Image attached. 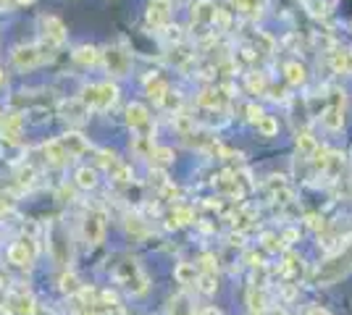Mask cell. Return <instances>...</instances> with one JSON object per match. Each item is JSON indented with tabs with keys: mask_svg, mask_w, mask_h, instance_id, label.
I'll return each mask as SVG.
<instances>
[{
	"mask_svg": "<svg viewBox=\"0 0 352 315\" xmlns=\"http://www.w3.org/2000/svg\"><path fill=\"white\" fill-rule=\"evenodd\" d=\"M118 281L126 286L132 294H145L147 292V276L142 273V268L134 263V260H124L116 268Z\"/></svg>",
	"mask_w": 352,
	"mask_h": 315,
	"instance_id": "6",
	"label": "cell"
},
{
	"mask_svg": "<svg viewBox=\"0 0 352 315\" xmlns=\"http://www.w3.org/2000/svg\"><path fill=\"white\" fill-rule=\"evenodd\" d=\"M168 92L171 90H168V82H166V79H161V76H155V74L147 79V95H150L158 105L166 100V95H168Z\"/></svg>",
	"mask_w": 352,
	"mask_h": 315,
	"instance_id": "20",
	"label": "cell"
},
{
	"mask_svg": "<svg viewBox=\"0 0 352 315\" xmlns=\"http://www.w3.org/2000/svg\"><path fill=\"white\" fill-rule=\"evenodd\" d=\"M126 124L137 135H150V110L142 103L126 105Z\"/></svg>",
	"mask_w": 352,
	"mask_h": 315,
	"instance_id": "10",
	"label": "cell"
},
{
	"mask_svg": "<svg viewBox=\"0 0 352 315\" xmlns=\"http://www.w3.org/2000/svg\"><path fill=\"white\" fill-rule=\"evenodd\" d=\"M0 121H3V113H0Z\"/></svg>",
	"mask_w": 352,
	"mask_h": 315,
	"instance_id": "42",
	"label": "cell"
},
{
	"mask_svg": "<svg viewBox=\"0 0 352 315\" xmlns=\"http://www.w3.org/2000/svg\"><path fill=\"white\" fill-rule=\"evenodd\" d=\"M11 310L19 315H34L37 313V305H34V300H32L30 292H16V294H11Z\"/></svg>",
	"mask_w": 352,
	"mask_h": 315,
	"instance_id": "18",
	"label": "cell"
},
{
	"mask_svg": "<svg viewBox=\"0 0 352 315\" xmlns=\"http://www.w3.org/2000/svg\"><path fill=\"white\" fill-rule=\"evenodd\" d=\"M79 103L85 105L87 110H108V108H113L118 100V87L113 82H98V84H87V87H82L79 92V97H76Z\"/></svg>",
	"mask_w": 352,
	"mask_h": 315,
	"instance_id": "2",
	"label": "cell"
},
{
	"mask_svg": "<svg viewBox=\"0 0 352 315\" xmlns=\"http://www.w3.org/2000/svg\"><path fill=\"white\" fill-rule=\"evenodd\" d=\"M47 247H50V255H53V260H56L58 266H69V263H72L69 234H66V229L60 224H53V229H50V242H47Z\"/></svg>",
	"mask_w": 352,
	"mask_h": 315,
	"instance_id": "8",
	"label": "cell"
},
{
	"mask_svg": "<svg viewBox=\"0 0 352 315\" xmlns=\"http://www.w3.org/2000/svg\"><path fill=\"white\" fill-rule=\"evenodd\" d=\"M331 69L339 71V74H352V50L331 53Z\"/></svg>",
	"mask_w": 352,
	"mask_h": 315,
	"instance_id": "22",
	"label": "cell"
},
{
	"mask_svg": "<svg viewBox=\"0 0 352 315\" xmlns=\"http://www.w3.org/2000/svg\"><path fill=\"white\" fill-rule=\"evenodd\" d=\"M53 50L45 47L43 43L40 45H16L11 50V63H14L19 71H32L37 66H43L45 60H50Z\"/></svg>",
	"mask_w": 352,
	"mask_h": 315,
	"instance_id": "3",
	"label": "cell"
},
{
	"mask_svg": "<svg viewBox=\"0 0 352 315\" xmlns=\"http://www.w3.org/2000/svg\"><path fill=\"white\" fill-rule=\"evenodd\" d=\"M126 229H129V234H137V237H142V234H145L147 229H145V224H142V218H137V215H129V221H126Z\"/></svg>",
	"mask_w": 352,
	"mask_h": 315,
	"instance_id": "35",
	"label": "cell"
},
{
	"mask_svg": "<svg viewBox=\"0 0 352 315\" xmlns=\"http://www.w3.org/2000/svg\"><path fill=\"white\" fill-rule=\"evenodd\" d=\"M197 105L208 108V110H219L221 105H223V95L219 90H203L197 95Z\"/></svg>",
	"mask_w": 352,
	"mask_h": 315,
	"instance_id": "24",
	"label": "cell"
},
{
	"mask_svg": "<svg viewBox=\"0 0 352 315\" xmlns=\"http://www.w3.org/2000/svg\"><path fill=\"white\" fill-rule=\"evenodd\" d=\"M60 145L66 148V152L72 155V158H79V155H85L89 150L87 139L79 135V132H66V135L60 137Z\"/></svg>",
	"mask_w": 352,
	"mask_h": 315,
	"instance_id": "15",
	"label": "cell"
},
{
	"mask_svg": "<svg viewBox=\"0 0 352 315\" xmlns=\"http://www.w3.org/2000/svg\"><path fill=\"white\" fill-rule=\"evenodd\" d=\"M150 163H153V165L174 163V150H168V148H155V150H153V155H150Z\"/></svg>",
	"mask_w": 352,
	"mask_h": 315,
	"instance_id": "30",
	"label": "cell"
},
{
	"mask_svg": "<svg viewBox=\"0 0 352 315\" xmlns=\"http://www.w3.org/2000/svg\"><path fill=\"white\" fill-rule=\"evenodd\" d=\"M40 30H43V45L50 47V50L60 47L69 37V30H66V24L60 21L58 16H43L40 19Z\"/></svg>",
	"mask_w": 352,
	"mask_h": 315,
	"instance_id": "7",
	"label": "cell"
},
{
	"mask_svg": "<svg viewBox=\"0 0 352 315\" xmlns=\"http://www.w3.org/2000/svg\"><path fill=\"white\" fill-rule=\"evenodd\" d=\"M8 82V74H6V69H0V87Z\"/></svg>",
	"mask_w": 352,
	"mask_h": 315,
	"instance_id": "40",
	"label": "cell"
},
{
	"mask_svg": "<svg viewBox=\"0 0 352 315\" xmlns=\"http://www.w3.org/2000/svg\"><path fill=\"white\" fill-rule=\"evenodd\" d=\"M248 87L252 92H258V95H263L265 92V76L263 74H248Z\"/></svg>",
	"mask_w": 352,
	"mask_h": 315,
	"instance_id": "34",
	"label": "cell"
},
{
	"mask_svg": "<svg viewBox=\"0 0 352 315\" xmlns=\"http://www.w3.org/2000/svg\"><path fill=\"white\" fill-rule=\"evenodd\" d=\"M263 247L271 250V253H276V250H281V240L276 234H263Z\"/></svg>",
	"mask_w": 352,
	"mask_h": 315,
	"instance_id": "37",
	"label": "cell"
},
{
	"mask_svg": "<svg viewBox=\"0 0 352 315\" xmlns=\"http://www.w3.org/2000/svg\"><path fill=\"white\" fill-rule=\"evenodd\" d=\"M168 218H171V224L168 226H184V224H192V221H195V213H192L190 208H184V205H176Z\"/></svg>",
	"mask_w": 352,
	"mask_h": 315,
	"instance_id": "27",
	"label": "cell"
},
{
	"mask_svg": "<svg viewBox=\"0 0 352 315\" xmlns=\"http://www.w3.org/2000/svg\"><path fill=\"white\" fill-rule=\"evenodd\" d=\"M232 5L245 16H258L263 11V0H232Z\"/></svg>",
	"mask_w": 352,
	"mask_h": 315,
	"instance_id": "26",
	"label": "cell"
},
{
	"mask_svg": "<svg viewBox=\"0 0 352 315\" xmlns=\"http://www.w3.org/2000/svg\"><path fill=\"white\" fill-rule=\"evenodd\" d=\"M0 129H3V142L6 145H19L21 142V129H24V116L19 110H11L6 113L3 121H0Z\"/></svg>",
	"mask_w": 352,
	"mask_h": 315,
	"instance_id": "9",
	"label": "cell"
},
{
	"mask_svg": "<svg viewBox=\"0 0 352 315\" xmlns=\"http://www.w3.org/2000/svg\"><path fill=\"white\" fill-rule=\"evenodd\" d=\"M58 289L63 292V294H76V292H79L82 286H79V279H76L74 273H63V276H60Z\"/></svg>",
	"mask_w": 352,
	"mask_h": 315,
	"instance_id": "31",
	"label": "cell"
},
{
	"mask_svg": "<svg viewBox=\"0 0 352 315\" xmlns=\"http://www.w3.org/2000/svg\"><path fill=\"white\" fill-rule=\"evenodd\" d=\"M305 8L313 16H323L326 14V0H305Z\"/></svg>",
	"mask_w": 352,
	"mask_h": 315,
	"instance_id": "36",
	"label": "cell"
},
{
	"mask_svg": "<svg viewBox=\"0 0 352 315\" xmlns=\"http://www.w3.org/2000/svg\"><path fill=\"white\" fill-rule=\"evenodd\" d=\"M100 60L105 63V69H108L111 76H126L129 69H132V53L118 45H111V47H105V50H100Z\"/></svg>",
	"mask_w": 352,
	"mask_h": 315,
	"instance_id": "5",
	"label": "cell"
},
{
	"mask_svg": "<svg viewBox=\"0 0 352 315\" xmlns=\"http://www.w3.org/2000/svg\"><path fill=\"white\" fill-rule=\"evenodd\" d=\"M74 60L79 63V66H85V69H89V66H98L100 63V47L95 45H79L74 47Z\"/></svg>",
	"mask_w": 352,
	"mask_h": 315,
	"instance_id": "17",
	"label": "cell"
},
{
	"mask_svg": "<svg viewBox=\"0 0 352 315\" xmlns=\"http://www.w3.org/2000/svg\"><path fill=\"white\" fill-rule=\"evenodd\" d=\"M14 3H19V5H30V3H34V0H14Z\"/></svg>",
	"mask_w": 352,
	"mask_h": 315,
	"instance_id": "41",
	"label": "cell"
},
{
	"mask_svg": "<svg viewBox=\"0 0 352 315\" xmlns=\"http://www.w3.org/2000/svg\"><path fill=\"white\" fill-rule=\"evenodd\" d=\"M105 226H108V215L100 208H89L85 213V221H82V237L89 247H98L105 237Z\"/></svg>",
	"mask_w": 352,
	"mask_h": 315,
	"instance_id": "4",
	"label": "cell"
},
{
	"mask_svg": "<svg viewBox=\"0 0 352 315\" xmlns=\"http://www.w3.org/2000/svg\"><path fill=\"white\" fill-rule=\"evenodd\" d=\"M174 276H176V281H179V284H195L200 273H197V268H195L192 263H179L176 270H174Z\"/></svg>",
	"mask_w": 352,
	"mask_h": 315,
	"instance_id": "25",
	"label": "cell"
},
{
	"mask_svg": "<svg viewBox=\"0 0 352 315\" xmlns=\"http://www.w3.org/2000/svg\"><path fill=\"white\" fill-rule=\"evenodd\" d=\"M171 16V0H150L147 3V27L163 30Z\"/></svg>",
	"mask_w": 352,
	"mask_h": 315,
	"instance_id": "12",
	"label": "cell"
},
{
	"mask_svg": "<svg viewBox=\"0 0 352 315\" xmlns=\"http://www.w3.org/2000/svg\"><path fill=\"white\" fill-rule=\"evenodd\" d=\"M350 270H352V237L344 242V247H339L334 255H329L318 266V270H316V284L321 286L334 284L342 276H347Z\"/></svg>",
	"mask_w": 352,
	"mask_h": 315,
	"instance_id": "1",
	"label": "cell"
},
{
	"mask_svg": "<svg viewBox=\"0 0 352 315\" xmlns=\"http://www.w3.org/2000/svg\"><path fill=\"white\" fill-rule=\"evenodd\" d=\"M74 181H76L79 189H95V187H98V171L89 168V165H82V168L76 171Z\"/></svg>",
	"mask_w": 352,
	"mask_h": 315,
	"instance_id": "21",
	"label": "cell"
},
{
	"mask_svg": "<svg viewBox=\"0 0 352 315\" xmlns=\"http://www.w3.org/2000/svg\"><path fill=\"white\" fill-rule=\"evenodd\" d=\"M43 155H45V161H47L50 165H56V168H60V165H66L69 161H72V155H69L66 148L60 145V139H50V142H45Z\"/></svg>",
	"mask_w": 352,
	"mask_h": 315,
	"instance_id": "14",
	"label": "cell"
},
{
	"mask_svg": "<svg viewBox=\"0 0 352 315\" xmlns=\"http://www.w3.org/2000/svg\"><path fill=\"white\" fill-rule=\"evenodd\" d=\"M216 14H219V5L213 0H197L192 5V24L210 27V24H216Z\"/></svg>",
	"mask_w": 352,
	"mask_h": 315,
	"instance_id": "13",
	"label": "cell"
},
{
	"mask_svg": "<svg viewBox=\"0 0 352 315\" xmlns=\"http://www.w3.org/2000/svg\"><path fill=\"white\" fill-rule=\"evenodd\" d=\"M8 263L16 268H30L34 263V244L30 240H19L8 247Z\"/></svg>",
	"mask_w": 352,
	"mask_h": 315,
	"instance_id": "11",
	"label": "cell"
},
{
	"mask_svg": "<svg viewBox=\"0 0 352 315\" xmlns=\"http://www.w3.org/2000/svg\"><path fill=\"white\" fill-rule=\"evenodd\" d=\"M263 116H265V113H263V108H261V105H255V103L248 105V119L252 121V124H258Z\"/></svg>",
	"mask_w": 352,
	"mask_h": 315,
	"instance_id": "38",
	"label": "cell"
},
{
	"mask_svg": "<svg viewBox=\"0 0 352 315\" xmlns=\"http://www.w3.org/2000/svg\"><path fill=\"white\" fill-rule=\"evenodd\" d=\"M174 126H176V132H179L182 137H187L190 132H195V124H192V119H190V116H184V113H176Z\"/></svg>",
	"mask_w": 352,
	"mask_h": 315,
	"instance_id": "32",
	"label": "cell"
},
{
	"mask_svg": "<svg viewBox=\"0 0 352 315\" xmlns=\"http://www.w3.org/2000/svg\"><path fill=\"white\" fill-rule=\"evenodd\" d=\"M321 121L329 132H339V129L344 126V108H342L339 103H331L321 113Z\"/></svg>",
	"mask_w": 352,
	"mask_h": 315,
	"instance_id": "16",
	"label": "cell"
},
{
	"mask_svg": "<svg viewBox=\"0 0 352 315\" xmlns=\"http://www.w3.org/2000/svg\"><path fill=\"white\" fill-rule=\"evenodd\" d=\"M316 150H318L316 137L310 135V132H300V135H297V152H300L302 158H313Z\"/></svg>",
	"mask_w": 352,
	"mask_h": 315,
	"instance_id": "23",
	"label": "cell"
},
{
	"mask_svg": "<svg viewBox=\"0 0 352 315\" xmlns=\"http://www.w3.org/2000/svg\"><path fill=\"white\" fill-rule=\"evenodd\" d=\"M258 126V132L263 137H276L279 135V121L274 119V116H263V119L255 124Z\"/></svg>",
	"mask_w": 352,
	"mask_h": 315,
	"instance_id": "28",
	"label": "cell"
},
{
	"mask_svg": "<svg viewBox=\"0 0 352 315\" xmlns=\"http://www.w3.org/2000/svg\"><path fill=\"white\" fill-rule=\"evenodd\" d=\"M284 79L294 84V87H300V84H305L308 82V69L300 63V60H289L287 66H284Z\"/></svg>",
	"mask_w": 352,
	"mask_h": 315,
	"instance_id": "19",
	"label": "cell"
},
{
	"mask_svg": "<svg viewBox=\"0 0 352 315\" xmlns=\"http://www.w3.org/2000/svg\"><path fill=\"white\" fill-rule=\"evenodd\" d=\"M197 284H200V292H206V294H213L216 292V276L213 273H203V276H197Z\"/></svg>",
	"mask_w": 352,
	"mask_h": 315,
	"instance_id": "33",
	"label": "cell"
},
{
	"mask_svg": "<svg viewBox=\"0 0 352 315\" xmlns=\"http://www.w3.org/2000/svg\"><path fill=\"white\" fill-rule=\"evenodd\" d=\"M305 315H331L326 307H321V305H316V307H308V313Z\"/></svg>",
	"mask_w": 352,
	"mask_h": 315,
	"instance_id": "39",
	"label": "cell"
},
{
	"mask_svg": "<svg viewBox=\"0 0 352 315\" xmlns=\"http://www.w3.org/2000/svg\"><path fill=\"white\" fill-rule=\"evenodd\" d=\"M168 315H195V310L187 297H174L168 305Z\"/></svg>",
	"mask_w": 352,
	"mask_h": 315,
	"instance_id": "29",
	"label": "cell"
}]
</instances>
